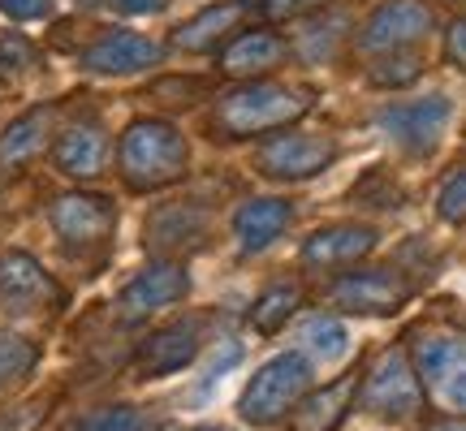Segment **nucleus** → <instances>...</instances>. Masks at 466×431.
Listing matches in <instances>:
<instances>
[{
  "instance_id": "obj_2",
  "label": "nucleus",
  "mask_w": 466,
  "mask_h": 431,
  "mask_svg": "<svg viewBox=\"0 0 466 431\" xmlns=\"http://www.w3.org/2000/svg\"><path fill=\"white\" fill-rule=\"evenodd\" d=\"M302 113H311V95L307 91L255 78V83H242L233 86L229 95H220L217 125L229 138H255V134H272L294 125Z\"/></svg>"
},
{
  "instance_id": "obj_19",
  "label": "nucleus",
  "mask_w": 466,
  "mask_h": 431,
  "mask_svg": "<svg viewBox=\"0 0 466 431\" xmlns=\"http://www.w3.org/2000/svg\"><path fill=\"white\" fill-rule=\"evenodd\" d=\"M359 393V371L341 376L329 388H316L299 401V415H294V431H337L341 418L350 410V397Z\"/></svg>"
},
{
  "instance_id": "obj_7",
  "label": "nucleus",
  "mask_w": 466,
  "mask_h": 431,
  "mask_svg": "<svg viewBox=\"0 0 466 431\" xmlns=\"http://www.w3.org/2000/svg\"><path fill=\"white\" fill-rule=\"evenodd\" d=\"M337 160V143L329 134H277L259 147V168L281 182H307Z\"/></svg>"
},
{
  "instance_id": "obj_5",
  "label": "nucleus",
  "mask_w": 466,
  "mask_h": 431,
  "mask_svg": "<svg viewBox=\"0 0 466 431\" xmlns=\"http://www.w3.org/2000/svg\"><path fill=\"white\" fill-rule=\"evenodd\" d=\"M406 298H410V281L398 276L393 267H359L337 276L329 289V302L337 311H354V316H393Z\"/></svg>"
},
{
  "instance_id": "obj_11",
  "label": "nucleus",
  "mask_w": 466,
  "mask_h": 431,
  "mask_svg": "<svg viewBox=\"0 0 466 431\" xmlns=\"http://www.w3.org/2000/svg\"><path fill=\"white\" fill-rule=\"evenodd\" d=\"M56 302H61L56 281L35 264L26 250H9L0 259V306H9V311H44V306H56Z\"/></svg>"
},
{
  "instance_id": "obj_15",
  "label": "nucleus",
  "mask_w": 466,
  "mask_h": 431,
  "mask_svg": "<svg viewBox=\"0 0 466 431\" xmlns=\"http://www.w3.org/2000/svg\"><path fill=\"white\" fill-rule=\"evenodd\" d=\"M285 61V39L277 31H242L238 39H229V48L220 56V69L229 78H264L268 69H277Z\"/></svg>"
},
{
  "instance_id": "obj_28",
  "label": "nucleus",
  "mask_w": 466,
  "mask_h": 431,
  "mask_svg": "<svg viewBox=\"0 0 466 431\" xmlns=\"http://www.w3.org/2000/svg\"><path fill=\"white\" fill-rule=\"evenodd\" d=\"M436 207H441V216L445 220H466V168H458L450 182L441 185V199H436Z\"/></svg>"
},
{
  "instance_id": "obj_16",
  "label": "nucleus",
  "mask_w": 466,
  "mask_h": 431,
  "mask_svg": "<svg viewBox=\"0 0 466 431\" xmlns=\"http://www.w3.org/2000/svg\"><path fill=\"white\" fill-rule=\"evenodd\" d=\"M108 160V134L100 121H74L56 138V168L66 177H96Z\"/></svg>"
},
{
  "instance_id": "obj_6",
  "label": "nucleus",
  "mask_w": 466,
  "mask_h": 431,
  "mask_svg": "<svg viewBox=\"0 0 466 431\" xmlns=\"http://www.w3.org/2000/svg\"><path fill=\"white\" fill-rule=\"evenodd\" d=\"M48 220H52V233L66 242L69 250H91V246H104L108 233L116 225V207L104 195H61V199L48 207Z\"/></svg>"
},
{
  "instance_id": "obj_18",
  "label": "nucleus",
  "mask_w": 466,
  "mask_h": 431,
  "mask_svg": "<svg viewBox=\"0 0 466 431\" xmlns=\"http://www.w3.org/2000/svg\"><path fill=\"white\" fill-rule=\"evenodd\" d=\"M48 134H52V108H31V113L17 116L14 125L0 134V177L31 165L35 155L48 147Z\"/></svg>"
},
{
  "instance_id": "obj_30",
  "label": "nucleus",
  "mask_w": 466,
  "mask_h": 431,
  "mask_svg": "<svg viewBox=\"0 0 466 431\" xmlns=\"http://www.w3.org/2000/svg\"><path fill=\"white\" fill-rule=\"evenodd\" d=\"M329 0H259V9H264L268 22H294V17H307L324 9Z\"/></svg>"
},
{
  "instance_id": "obj_29",
  "label": "nucleus",
  "mask_w": 466,
  "mask_h": 431,
  "mask_svg": "<svg viewBox=\"0 0 466 431\" xmlns=\"http://www.w3.org/2000/svg\"><path fill=\"white\" fill-rule=\"evenodd\" d=\"M419 78V61L415 56H398V61H380L371 69V83L376 86H406Z\"/></svg>"
},
{
  "instance_id": "obj_35",
  "label": "nucleus",
  "mask_w": 466,
  "mask_h": 431,
  "mask_svg": "<svg viewBox=\"0 0 466 431\" xmlns=\"http://www.w3.org/2000/svg\"><path fill=\"white\" fill-rule=\"evenodd\" d=\"M238 358H242V346L220 349V358H217V363H212V371H208V384H217L220 376H225V366H233V363H238Z\"/></svg>"
},
{
  "instance_id": "obj_21",
  "label": "nucleus",
  "mask_w": 466,
  "mask_h": 431,
  "mask_svg": "<svg viewBox=\"0 0 466 431\" xmlns=\"http://www.w3.org/2000/svg\"><path fill=\"white\" fill-rule=\"evenodd\" d=\"M247 9V0H225V5H212L203 9L199 17H190L186 26H177L173 44L182 52H212L220 39H229V31L238 26V17Z\"/></svg>"
},
{
  "instance_id": "obj_38",
  "label": "nucleus",
  "mask_w": 466,
  "mask_h": 431,
  "mask_svg": "<svg viewBox=\"0 0 466 431\" xmlns=\"http://www.w3.org/2000/svg\"><path fill=\"white\" fill-rule=\"evenodd\" d=\"M453 5H466V0H453Z\"/></svg>"
},
{
  "instance_id": "obj_20",
  "label": "nucleus",
  "mask_w": 466,
  "mask_h": 431,
  "mask_svg": "<svg viewBox=\"0 0 466 431\" xmlns=\"http://www.w3.org/2000/svg\"><path fill=\"white\" fill-rule=\"evenodd\" d=\"M289 225V203L285 199H250L238 207L233 216V233H238V246L255 255V250H268Z\"/></svg>"
},
{
  "instance_id": "obj_24",
  "label": "nucleus",
  "mask_w": 466,
  "mask_h": 431,
  "mask_svg": "<svg viewBox=\"0 0 466 431\" xmlns=\"http://www.w3.org/2000/svg\"><path fill=\"white\" fill-rule=\"evenodd\" d=\"M39 363V346L26 341V336H14V332H0V393L22 384Z\"/></svg>"
},
{
  "instance_id": "obj_34",
  "label": "nucleus",
  "mask_w": 466,
  "mask_h": 431,
  "mask_svg": "<svg viewBox=\"0 0 466 431\" xmlns=\"http://www.w3.org/2000/svg\"><path fill=\"white\" fill-rule=\"evenodd\" d=\"M108 5L121 14H160L165 9V0H108Z\"/></svg>"
},
{
  "instance_id": "obj_32",
  "label": "nucleus",
  "mask_w": 466,
  "mask_h": 431,
  "mask_svg": "<svg viewBox=\"0 0 466 431\" xmlns=\"http://www.w3.org/2000/svg\"><path fill=\"white\" fill-rule=\"evenodd\" d=\"M436 393L445 397V406H453V410H462L466 415V366H458L445 384H436Z\"/></svg>"
},
{
  "instance_id": "obj_9",
  "label": "nucleus",
  "mask_w": 466,
  "mask_h": 431,
  "mask_svg": "<svg viewBox=\"0 0 466 431\" xmlns=\"http://www.w3.org/2000/svg\"><path fill=\"white\" fill-rule=\"evenodd\" d=\"M186 289H190V276H186L182 264H160L143 267L138 276H134L126 289H121V298H116V311L121 319H147L151 311H160V306H173V302L186 298Z\"/></svg>"
},
{
  "instance_id": "obj_17",
  "label": "nucleus",
  "mask_w": 466,
  "mask_h": 431,
  "mask_svg": "<svg viewBox=\"0 0 466 431\" xmlns=\"http://www.w3.org/2000/svg\"><path fill=\"white\" fill-rule=\"evenodd\" d=\"M203 233H208V216H203L195 203H168L160 212H151L147 246L160 250V255H173V250L199 246Z\"/></svg>"
},
{
  "instance_id": "obj_3",
  "label": "nucleus",
  "mask_w": 466,
  "mask_h": 431,
  "mask_svg": "<svg viewBox=\"0 0 466 431\" xmlns=\"http://www.w3.org/2000/svg\"><path fill=\"white\" fill-rule=\"evenodd\" d=\"M311 384V366L299 354H277L272 363L255 371V380L247 384V393L238 401V415L255 423V427H272L285 410H294V401H302Z\"/></svg>"
},
{
  "instance_id": "obj_4",
  "label": "nucleus",
  "mask_w": 466,
  "mask_h": 431,
  "mask_svg": "<svg viewBox=\"0 0 466 431\" xmlns=\"http://www.w3.org/2000/svg\"><path fill=\"white\" fill-rule=\"evenodd\" d=\"M363 410L376 418H415L423 410V384L406 349H384L363 380Z\"/></svg>"
},
{
  "instance_id": "obj_36",
  "label": "nucleus",
  "mask_w": 466,
  "mask_h": 431,
  "mask_svg": "<svg viewBox=\"0 0 466 431\" xmlns=\"http://www.w3.org/2000/svg\"><path fill=\"white\" fill-rule=\"evenodd\" d=\"M428 431H466V418H462V423H432Z\"/></svg>"
},
{
  "instance_id": "obj_1",
  "label": "nucleus",
  "mask_w": 466,
  "mask_h": 431,
  "mask_svg": "<svg viewBox=\"0 0 466 431\" xmlns=\"http://www.w3.org/2000/svg\"><path fill=\"white\" fill-rule=\"evenodd\" d=\"M116 165H121V182L138 195H147V190H165V185L182 182L190 151H186V138L177 125H168L160 116H138L121 134Z\"/></svg>"
},
{
  "instance_id": "obj_8",
  "label": "nucleus",
  "mask_w": 466,
  "mask_h": 431,
  "mask_svg": "<svg viewBox=\"0 0 466 431\" xmlns=\"http://www.w3.org/2000/svg\"><path fill=\"white\" fill-rule=\"evenodd\" d=\"M450 100L445 95H428V100H406L380 113V130L406 151H432L445 121H450Z\"/></svg>"
},
{
  "instance_id": "obj_22",
  "label": "nucleus",
  "mask_w": 466,
  "mask_h": 431,
  "mask_svg": "<svg viewBox=\"0 0 466 431\" xmlns=\"http://www.w3.org/2000/svg\"><path fill=\"white\" fill-rule=\"evenodd\" d=\"M410 363H415L419 380H428L436 388V384H445L466 363V341H458L450 332H423L415 341V358Z\"/></svg>"
},
{
  "instance_id": "obj_25",
  "label": "nucleus",
  "mask_w": 466,
  "mask_h": 431,
  "mask_svg": "<svg viewBox=\"0 0 466 431\" xmlns=\"http://www.w3.org/2000/svg\"><path fill=\"white\" fill-rule=\"evenodd\" d=\"M74 431H156V423L138 406H100V410L78 418Z\"/></svg>"
},
{
  "instance_id": "obj_31",
  "label": "nucleus",
  "mask_w": 466,
  "mask_h": 431,
  "mask_svg": "<svg viewBox=\"0 0 466 431\" xmlns=\"http://www.w3.org/2000/svg\"><path fill=\"white\" fill-rule=\"evenodd\" d=\"M52 9V0H0V14L14 17V22H35Z\"/></svg>"
},
{
  "instance_id": "obj_12",
  "label": "nucleus",
  "mask_w": 466,
  "mask_h": 431,
  "mask_svg": "<svg viewBox=\"0 0 466 431\" xmlns=\"http://www.w3.org/2000/svg\"><path fill=\"white\" fill-rule=\"evenodd\" d=\"M195 354H199V319H173L138 346L134 366L143 376H168V371H182L195 363Z\"/></svg>"
},
{
  "instance_id": "obj_10",
  "label": "nucleus",
  "mask_w": 466,
  "mask_h": 431,
  "mask_svg": "<svg viewBox=\"0 0 466 431\" xmlns=\"http://www.w3.org/2000/svg\"><path fill=\"white\" fill-rule=\"evenodd\" d=\"M432 31V9L423 0H384L376 14L367 17L359 44L367 52H393L401 44H415Z\"/></svg>"
},
{
  "instance_id": "obj_14",
  "label": "nucleus",
  "mask_w": 466,
  "mask_h": 431,
  "mask_svg": "<svg viewBox=\"0 0 466 431\" xmlns=\"http://www.w3.org/2000/svg\"><path fill=\"white\" fill-rule=\"evenodd\" d=\"M371 246H376V229H367V225H333V229H319L307 237L302 264L307 267L359 264L363 255H371Z\"/></svg>"
},
{
  "instance_id": "obj_13",
  "label": "nucleus",
  "mask_w": 466,
  "mask_h": 431,
  "mask_svg": "<svg viewBox=\"0 0 466 431\" xmlns=\"http://www.w3.org/2000/svg\"><path fill=\"white\" fill-rule=\"evenodd\" d=\"M156 61H160V44H151L147 35H134V31H108L83 52V65L91 74H113V78L151 69Z\"/></svg>"
},
{
  "instance_id": "obj_23",
  "label": "nucleus",
  "mask_w": 466,
  "mask_h": 431,
  "mask_svg": "<svg viewBox=\"0 0 466 431\" xmlns=\"http://www.w3.org/2000/svg\"><path fill=\"white\" fill-rule=\"evenodd\" d=\"M299 302H302V294L294 285H272V289H264V294L255 298V306H250V328L272 336L285 319L299 311Z\"/></svg>"
},
{
  "instance_id": "obj_37",
  "label": "nucleus",
  "mask_w": 466,
  "mask_h": 431,
  "mask_svg": "<svg viewBox=\"0 0 466 431\" xmlns=\"http://www.w3.org/2000/svg\"><path fill=\"white\" fill-rule=\"evenodd\" d=\"M190 431H229V427H190Z\"/></svg>"
},
{
  "instance_id": "obj_27",
  "label": "nucleus",
  "mask_w": 466,
  "mask_h": 431,
  "mask_svg": "<svg viewBox=\"0 0 466 431\" xmlns=\"http://www.w3.org/2000/svg\"><path fill=\"white\" fill-rule=\"evenodd\" d=\"M302 346H307V354H316V358H341V354H346V328L329 316L311 319V324L302 328Z\"/></svg>"
},
{
  "instance_id": "obj_33",
  "label": "nucleus",
  "mask_w": 466,
  "mask_h": 431,
  "mask_svg": "<svg viewBox=\"0 0 466 431\" xmlns=\"http://www.w3.org/2000/svg\"><path fill=\"white\" fill-rule=\"evenodd\" d=\"M445 56H450L458 69H466V17H458L450 26V39H445Z\"/></svg>"
},
{
  "instance_id": "obj_26",
  "label": "nucleus",
  "mask_w": 466,
  "mask_h": 431,
  "mask_svg": "<svg viewBox=\"0 0 466 431\" xmlns=\"http://www.w3.org/2000/svg\"><path fill=\"white\" fill-rule=\"evenodd\" d=\"M39 61V52L26 35L17 31H0V83H17V78H26Z\"/></svg>"
}]
</instances>
